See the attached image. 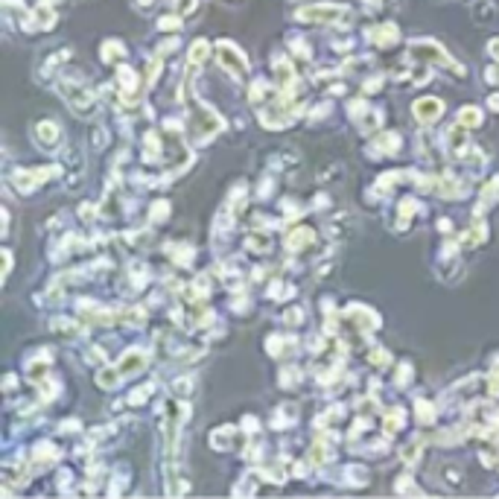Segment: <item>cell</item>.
<instances>
[{"label": "cell", "mask_w": 499, "mask_h": 499, "mask_svg": "<svg viewBox=\"0 0 499 499\" xmlns=\"http://www.w3.org/2000/svg\"><path fill=\"white\" fill-rule=\"evenodd\" d=\"M438 112H441V103L438 100H421V103H415V114H418V120L421 123H432V120L438 117Z\"/></svg>", "instance_id": "1"}, {"label": "cell", "mask_w": 499, "mask_h": 499, "mask_svg": "<svg viewBox=\"0 0 499 499\" xmlns=\"http://www.w3.org/2000/svg\"><path fill=\"white\" fill-rule=\"evenodd\" d=\"M35 131H39V135H35V140H39L44 149H53V146L59 143V129H56L53 123H41Z\"/></svg>", "instance_id": "2"}, {"label": "cell", "mask_w": 499, "mask_h": 499, "mask_svg": "<svg viewBox=\"0 0 499 499\" xmlns=\"http://www.w3.org/2000/svg\"><path fill=\"white\" fill-rule=\"evenodd\" d=\"M444 143H447V149H449V152L458 155V152L467 146V135H461V129H453V131H449V135L444 138Z\"/></svg>", "instance_id": "3"}, {"label": "cell", "mask_w": 499, "mask_h": 499, "mask_svg": "<svg viewBox=\"0 0 499 499\" xmlns=\"http://www.w3.org/2000/svg\"><path fill=\"white\" fill-rule=\"evenodd\" d=\"M310 240H312V231H310V228H298L295 234H292V237L286 240V248H292V251H295L298 246H307Z\"/></svg>", "instance_id": "4"}, {"label": "cell", "mask_w": 499, "mask_h": 499, "mask_svg": "<svg viewBox=\"0 0 499 499\" xmlns=\"http://www.w3.org/2000/svg\"><path fill=\"white\" fill-rule=\"evenodd\" d=\"M140 365H143V354H140V350H129V354L120 359V368H123L126 374H129V371H138Z\"/></svg>", "instance_id": "5"}, {"label": "cell", "mask_w": 499, "mask_h": 499, "mask_svg": "<svg viewBox=\"0 0 499 499\" xmlns=\"http://www.w3.org/2000/svg\"><path fill=\"white\" fill-rule=\"evenodd\" d=\"M461 123H465V126H479L482 123L479 108H465V112H461Z\"/></svg>", "instance_id": "6"}, {"label": "cell", "mask_w": 499, "mask_h": 499, "mask_svg": "<svg viewBox=\"0 0 499 499\" xmlns=\"http://www.w3.org/2000/svg\"><path fill=\"white\" fill-rule=\"evenodd\" d=\"M117 380H120V374H117V371H112V368L100 374V385H103V388H112Z\"/></svg>", "instance_id": "7"}]
</instances>
